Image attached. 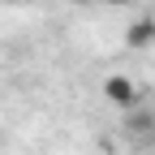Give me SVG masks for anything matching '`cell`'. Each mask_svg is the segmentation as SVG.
<instances>
[{
	"instance_id": "6da1fadb",
	"label": "cell",
	"mask_w": 155,
	"mask_h": 155,
	"mask_svg": "<svg viewBox=\"0 0 155 155\" xmlns=\"http://www.w3.org/2000/svg\"><path fill=\"white\" fill-rule=\"evenodd\" d=\"M104 99L112 104V108H138V99H142V91H138V82H134L129 73H108L104 78Z\"/></svg>"
},
{
	"instance_id": "7a4b0ae2",
	"label": "cell",
	"mask_w": 155,
	"mask_h": 155,
	"mask_svg": "<svg viewBox=\"0 0 155 155\" xmlns=\"http://www.w3.org/2000/svg\"><path fill=\"white\" fill-rule=\"evenodd\" d=\"M151 43H155V17H151V13H138V17L125 26V48H129V52H142V48H151Z\"/></svg>"
},
{
	"instance_id": "3957f363",
	"label": "cell",
	"mask_w": 155,
	"mask_h": 155,
	"mask_svg": "<svg viewBox=\"0 0 155 155\" xmlns=\"http://www.w3.org/2000/svg\"><path fill=\"white\" fill-rule=\"evenodd\" d=\"M125 129L134 134V138H151V134H155V112H138V108H129Z\"/></svg>"
},
{
	"instance_id": "277c9868",
	"label": "cell",
	"mask_w": 155,
	"mask_h": 155,
	"mask_svg": "<svg viewBox=\"0 0 155 155\" xmlns=\"http://www.w3.org/2000/svg\"><path fill=\"white\" fill-rule=\"evenodd\" d=\"M78 5H99V9H125L129 0H78Z\"/></svg>"
},
{
	"instance_id": "5b68a950",
	"label": "cell",
	"mask_w": 155,
	"mask_h": 155,
	"mask_svg": "<svg viewBox=\"0 0 155 155\" xmlns=\"http://www.w3.org/2000/svg\"><path fill=\"white\" fill-rule=\"evenodd\" d=\"M5 5H30V0H5Z\"/></svg>"
}]
</instances>
